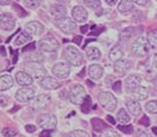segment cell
<instances>
[{
    "label": "cell",
    "instance_id": "6",
    "mask_svg": "<svg viewBox=\"0 0 157 137\" xmlns=\"http://www.w3.org/2000/svg\"><path fill=\"white\" fill-rule=\"evenodd\" d=\"M37 124L41 128H43L44 130H54L57 126V119L55 115L50 114V113H45V114H41L37 117Z\"/></svg>",
    "mask_w": 157,
    "mask_h": 137
},
{
    "label": "cell",
    "instance_id": "25",
    "mask_svg": "<svg viewBox=\"0 0 157 137\" xmlns=\"http://www.w3.org/2000/svg\"><path fill=\"white\" fill-rule=\"evenodd\" d=\"M134 4L133 1H129V0H122V1H120V4L118 6V9L121 13H128V12L133 11V8H134Z\"/></svg>",
    "mask_w": 157,
    "mask_h": 137
},
{
    "label": "cell",
    "instance_id": "50",
    "mask_svg": "<svg viewBox=\"0 0 157 137\" xmlns=\"http://www.w3.org/2000/svg\"><path fill=\"white\" fill-rule=\"evenodd\" d=\"M73 42H75L76 44H80V43H82V37H80V36H76V37L73 39Z\"/></svg>",
    "mask_w": 157,
    "mask_h": 137
},
{
    "label": "cell",
    "instance_id": "16",
    "mask_svg": "<svg viewBox=\"0 0 157 137\" xmlns=\"http://www.w3.org/2000/svg\"><path fill=\"white\" fill-rule=\"evenodd\" d=\"M41 87H43L45 90H57L58 87H61V83L56 79V78H52V77H45L41 80L40 83Z\"/></svg>",
    "mask_w": 157,
    "mask_h": 137
},
{
    "label": "cell",
    "instance_id": "18",
    "mask_svg": "<svg viewBox=\"0 0 157 137\" xmlns=\"http://www.w3.org/2000/svg\"><path fill=\"white\" fill-rule=\"evenodd\" d=\"M50 13L54 17H56V20H59V19H63L65 17V13H67V7L59 5V4H55V5L51 6L50 8Z\"/></svg>",
    "mask_w": 157,
    "mask_h": 137
},
{
    "label": "cell",
    "instance_id": "39",
    "mask_svg": "<svg viewBox=\"0 0 157 137\" xmlns=\"http://www.w3.org/2000/svg\"><path fill=\"white\" fill-rule=\"evenodd\" d=\"M99 137H120V135L113 129H107V130L101 132Z\"/></svg>",
    "mask_w": 157,
    "mask_h": 137
},
{
    "label": "cell",
    "instance_id": "23",
    "mask_svg": "<svg viewBox=\"0 0 157 137\" xmlns=\"http://www.w3.org/2000/svg\"><path fill=\"white\" fill-rule=\"evenodd\" d=\"M127 108L128 110L132 113L133 115H140L142 113V108H141V105L139 103V101L136 100H132V101H128L127 102Z\"/></svg>",
    "mask_w": 157,
    "mask_h": 137
},
{
    "label": "cell",
    "instance_id": "36",
    "mask_svg": "<svg viewBox=\"0 0 157 137\" xmlns=\"http://www.w3.org/2000/svg\"><path fill=\"white\" fill-rule=\"evenodd\" d=\"M1 134L4 137H14L17 135V131L15 129H12V128H4Z\"/></svg>",
    "mask_w": 157,
    "mask_h": 137
},
{
    "label": "cell",
    "instance_id": "29",
    "mask_svg": "<svg viewBox=\"0 0 157 137\" xmlns=\"http://www.w3.org/2000/svg\"><path fill=\"white\" fill-rule=\"evenodd\" d=\"M30 40H32V37H30L26 31H22V33L19 34V36H17V40H15V46H23V44L28 43Z\"/></svg>",
    "mask_w": 157,
    "mask_h": 137
},
{
    "label": "cell",
    "instance_id": "57",
    "mask_svg": "<svg viewBox=\"0 0 157 137\" xmlns=\"http://www.w3.org/2000/svg\"><path fill=\"white\" fill-rule=\"evenodd\" d=\"M152 132H154V134H157V127H152Z\"/></svg>",
    "mask_w": 157,
    "mask_h": 137
},
{
    "label": "cell",
    "instance_id": "47",
    "mask_svg": "<svg viewBox=\"0 0 157 137\" xmlns=\"http://www.w3.org/2000/svg\"><path fill=\"white\" fill-rule=\"evenodd\" d=\"M40 137H51V134L49 130H43L40 132Z\"/></svg>",
    "mask_w": 157,
    "mask_h": 137
},
{
    "label": "cell",
    "instance_id": "19",
    "mask_svg": "<svg viewBox=\"0 0 157 137\" xmlns=\"http://www.w3.org/2000/svg\"><path fill=\"white\" fill-rule=\"evenodd\" d=\"M109 59L114 62V63H117L118 61H120L122 56H124V49H122V46H120V44H117V46H114L112 48V50L109 51Z\"/></svg>",
    "mask_w": 157,
    "mask_h": 137
},
{
    "label": "cell",
    "instance_id": "14",
    "mask_svg": "<svg viewBox=\"0 0 157 137\" xmlns=\"http://www.w3.org/2000/svg\"><path fill=\"white\" fill-rule=\"evenodd\" d=\"M126 84V88L128 92H134L136 91L139 87H140L141 84V77L136 76V74H133V76H129L128 78L124 81Z\"/></svg>",
    "mask_w": 157,
    "mask_h": 137
},
{
    "label": "cell",
    "instance_id": "51",
    "mask_svg": "<svg viewBox=\"0 0 157 137\" xmlns=\"http://www.w3.org/2000/svg\"><path fill=\"white\" fill-rule=\"evenodd\" d=\"M106 120L108 121V122H109L111 124H115V120L113 119V117H112V116H111V115H108V116H107V117H106Z\"/></svg>",
    "mask_w": 157,
    "mask_h": 137
},
{
    "label": "cell",
    "instance_id": "35",
    "mask_svg": "<svg viewBox=\"0 0 157 137\" xmlns=\"http://www.w3.org/2000/svg\"><path fill=\"white\" fill-rule=\"evenodd\" d=\"M23 4H25L26 7H28V8H30V9H35V8L40 7L41 1H37V0H25Z\"/></svg>",
    "mask_w": 157,
    "mask_h": 137
},
{
    "label": "cell",
    "instance_id": "52",
    "mask_svg": "<svg viewBox=\"0 0 157 137\" xmlns=\"http://www.w3.org/2000/svg\"><path fill=\"white\" fill-rule=\"evenodd\" d=\"M115 2H117L115 0H113V1H111V0H106V4H108L109 6H113L114 4H115Z\"/></svg>",
    "mask_w": 157,
    "mask_h": 137
},
{
    "label": "cell",
    "instance_id": "49",
    "mask_svg": "<svg viewBox=\"0 0 157 137\" xmlns=\"http://www.w3.org/2000/svg\"><path fill=\"white\" fill-rule=\"evenodd\" d=\"M89 28H90V27H89V24H85V26H82V27H80V31H82L83 34H86V33L89 31Z\"/></svg>",
    "mask_w": 157,
    "mask_h": 137
},
{
    "label": "cell",
    "instance_id": "37",
    "mask_svg": "<svg viewBox=\"0 0 157 137\" xmlns=\"http://www.w3.org/2000/svg\"><path fill=\"white\" fill-rule=\"evenodd\" d=\"M67 137H90V135L85 130H75V131L70 132Z\"/></svg>",
    "mask_w": 157,
    "mask_h": 137
},
{
    "label": "cell",
    "instance_id": "11",
    "mask_svg": "<svg viewBox=\"0 0 157 137\" xmlns=\"http://www.w3.org/2000/svg\"><path fill=\"white\" fill-rule=\"evenodd\" d=\"M52 73L57 78H67L70 73V66L67 63H57L52 66Z\"/></svg>",
    "mask_w": 157,
    "mask_h": 137
},
{
    "label": "cell",
    "instance_id": "42",
    "mask_svg": "<svg viewBox=\"0 0 157 137\" xmlns=\"http://www.w3.org/2000/svg\"><path fill=\"white\" fill-rule=\"evenodd\" d=\"M14 9L17 12L19 17H26V15H27V13L23 11L22 8H21V7H20L19 5H17V4H14Z\"/></svg>",
    "mask_w": 157,
    "mask_h": 137
},
{
    "label": "cell",
    "instance_id": "46",
    "mask_svg": "<svg viewBox=\"0 0 157 137\" xmlns=\"http://www.w3.org/2000/svg\"><path fill=\"white\" fill-rule=\"evenodd\" d=\"M35 130H36V127L35 126H32V124H27V126H26V131L35 132Z\"/></svg>",
    "mask_w": 157,
    "mask_h": 137
},
{
    "label": "cell",
    "instance_id": "45",
    "mask_svg": "<svg viewBox=\"0 0 157 137\" xmlns=\"http://www.w3.org/2000/svg\"><path fill=\"white\" fill-rule=\"evenodd\" d=\"M35 46H36V43H35V42H32L30 44H28L27 46L23 48V51H30V50H34Z\"/></svg>",
    "mask_w": 157,
    "mask_h": 137
},
{
    "label": "cell",
    "instance_id": "41",
    "mask_svg": "<svg viewBox=\"0 0 157 137\" xmlns=\"http://www.w3.org/2000/svg\"><path fill=\"white\" fill-rule=\"evenodd\" d=\"M139 124H140V126H144V127L150 126V119H149L147 115H143V116L141 117V120L139 121Z\"/></svg>",
    "mask_w": 157,
    "mask_h": 137
},
{
    "label": "cell",
    "instance_id": "48",
    "mask_svg": "<svg viewBox=\"0 0 157 137\" xmlns=\"http://www.w3.org/2000/svg\"><path fill=\"white\" fill-rule=\"evenodd\" d=\"M135 4H137V5H140V6H146L147 4H149V1H148V0H142V1H141V0H136Z\"/></svg>",
    "mask_w": 157,
    "mask_h": 137
},
{
    "label": "cell",
    "instance_id": "28",
    "mask_svg": "<svg viewBox=\"0 0 157 137\" xmlns=\"http://www.w3.org/2000/svg\"><path fill=\"white\" fill-rule=\"evenodd\" d=\"M91 123H92V128H93V130L95 132H102L104 131V128H105V123H104V121L100 120V119H98V117H94V119H92L91 120Z\"/></svg>",
    "mask_w": 157,
    "mask_h": 137
},
{
    "label": "cell",
    "instance_id": "13",
    "mask_svg": "<svg viewBox=\"0 0 157 137\" xmlns=\"http://www.w3.org/2000/svg\"><path fill=\"white\" fill-rule=\"evenodd\" d=\"M51 98L50 95L48 94H41L37 98H35L32 102V108L33 109H41V108H44L45 106L48 103L50 102Z\"/></svg>",
    "mask_w": 157,
    "mask_h": 137
},
{
    "label": "cell",
    "instance_id": "22",
    "mask_svg": "<svg viewBox=\"0 0 157 137\" xmlns=\"http://www.w3.org/2000/svg\"><path fill=\"white\" fill-rule=\"evenodd\" d=\"M14 84V80L11 74H2L1 76V80H0V90L4 92L10 90Z\"/></svg>",
    "mask_w": 157,
    "mask_h": 137
},
{
    "label": "cell",
    "instance_id": "2",
    "mask_svg": "<svg viewBox=\"0 0 157 137\" xmlns=\"http://www.w3.org/2000/svg\"><path fill=\"white\" fill-rule=\"evenodd\" d=\"M64 58L67 59V62L72 66H80L84 63V57L83 54L79 51L76 46H67L65 51H64Z\"/></svg>",
    "mask_w": 157,
    "mask_h": 137
},
{
    "label": "cell",
    "instance_id": "24",
    "mask_svg": "<svg viewBox=\"0 0 157 137\" xmlns=\"http://www.w3.org/2000/svg\"><path fill=\"white\" fill-rule=\"evenodd\" d=\"M147 68L152 74H157V54H154L147 62Z\"/></svg>",
    "mask_w": 157,
    "mask_h": 137
},
{
    "label": "cell",
    "instance_id": "10",
    "mask_svg": "<svg viewBox=\"0 0 157 137\" xmlns=\"http://www.w3.org/2000/svg\"><path fill=\"white\" fill-rule=\"evenodd\" d=\"M25 31H26L30 37H33V36H39V35H41L44 31V27H43L42 23L37 22V21H32V22H29L26 24Z\"/></svg>",
    "mask_w": 157,
    "mask_h": 137
},
{
    "label": "cell",
    "instance_id": "15",
    "mask_svg": "<svg viewBox=\"0 0 157 137\" xmlns=\"http://www.w3.org/2000/svg\"><path fill=\"white\" fill-rule=\"evenodd\" d=\"M0 24H1V28L2 29L12 30L15 27V19L11 17L10 14L4 13V14H1V17H0Z\"/></svg>",
    "mask_w": 157,
    "mask_h": 137
},
{
    "label": "cell",
    "instance_id": "31",
    "mask_svg": "<svg viewBox=\"0 0 157 137\" xmlns=\"http://www.w3.org/2000/svg\"><path fill=\"white\" fill-rule=\"evenodd\" d=\"M117 119L120 123H128L129 121H130V115H128V113L124 110V109H120L118 112V115H117Z\"/></svg>",
    "mask_w": 157,
    "mask_h": 137
},
{
    "label": "cell",
    "instance_id": "34",
    "mask_svg": "<svg viewBox=\"0 0 157 137\" xmlns=\"http://www.w3.org/2000/svg\"><path fill=\"white\" fill-rule=\"evenodd\" d=\"M146 110L150 114H157V100H154V101L147 103Z\"/></svg>",
    "mask_w": 157,
    "mask_h": 137
},
{
    "label": "cell",
    "instance_id": "1",
    "mask_svg": "<svg viewBox=\"0 0 157 137\" xmlns=\"http://www.w3.org/2000/svg\"><path fill=\"white\" fill-rule=\"evenodd\" d=\"M149 46H149L148 40H147L146 37L139 36V37L132 43L130 50H132L134 56H136V57H139V58H143L149 54Z\"/></svg>",
    "mask_w": 157,
    "mask_h": 137
},
{
    "label": "cell",
    "instance_id": "32",
    "mask_svg": "<svg viewBox=\"0 0 157 137\" xmlns=\"http://www.w3.org/2000/svg\"><path fill=\"white\" fill-rule=\"evenodd\" d=\"M135 30H136V28H134V27H129V28H126L124 31L120 34V37H121L122 40H124V41L130 40V39H132V37H133V36L135 35V33H136Z\"/></svg>",
    "mask_w": 157,
    "mask_h": 137
},
{
    "label": "cell",
    "instance_id": "17",
    "mask_svg": "<svg viewBox=\"0 0 157 137\" xmlns=\"http://www.w3.org/2000/svg\"><path fill=\"white\" fill-rule=\"evenodd\" d=\"M15 79H17V84L21 86H29L33 84L34 79L29 76V74H27L25 71H20V72H17V74H15Z\"/></svg>",
    "mask_w": 157,
    "mask_h": 137
},
{
    "label": "cell",
    "instance_id": "56",
    "mask_svg": "<svg viewBox=\"0 0 157 137\" xmlns=\"http://www.w3.org/2000/svg\"><path fill=\"white\" fill-rule=\"evenodd\" d=\"M84 74H85V70H83V71L79 73V77H80V78H83V77H84Z\"/></svg>",
    "mask_w": 157,
    "mask_h": 137
},
{
    "label": "cell",
    "instance_id": "54",
    "mask_svg": "<svg viewBox=\"0 0 157 137\" xmlns=\"http://www.w3.org/2000/svg\"><path fill=\"white\" fill-rule=\"evenodd\" d=\"M86 84H87L89 86H91V87H94V84H93L92 81H90V80H87V81H86Z\"/></svg>",
    "mask_w": 157,
    "mask_h": 137
},
{
    "label": "cell",
    "instance_id": "8",
    "mask_svg": "<svg viewBox=\"0 0 157 137\" xmlns=\"http://www.w3.org/2000/svg\"><path fill=\"white\" fill-rule=\"evenodd\" d=\"M56 26L64 34L70 35L72 34L76 29V21H73L70 17H63V19L56 20Z\"/></svg>",
    "mask_w": 157,
    "mask_h": 137
},
{
    "label": "cell",
    "instance_id": "7",
    "mask_svg": "<svg viewBox=\"0 0 157 137\" xmlns=\"http://www.w3.org/2000/svg\"><path fill=\"white\" fill-rule=\"evenodd\" d=\"M59 46V43L55 36H52L51 34H48L45 37H43L42 40L39 42V48L41 50L47 52H54L56 51Z\"/></svg>",
    "mask_w": 157,
    "mask_h": 137
},
{
    "label": "cell",
    "instance_id": "55",
    "mask_svg": "<svg viewBox=\"0 0 157 137\" xmlns=\"http://www.w3.org/2000/svg\"><path fill=\"white\" fill-rule=\"evenodd\" d=\"M19 108H20V106H17V107H14V108L11 110V113H14V112H15V110H17Z\"/></svg>",
    "mask_w": 157,
    "mask_h": 137
},
{
    "label": "cell",
    "instance_id": "3",
    "mask_svg": "<svg viewBox=\"0 0 157 137\" xmlns=\"http://www.w3.org/2000/svg\"><path fill=\"white\" fill-rule=\"evenodd\" d=\"M25 72L27 74H29L33 79H40V78H45L47 74V70L44 68V66L39 62H27L25 64Z\"/></svg>",
    "mask_w": 157,
    "mask_h": 137
},
{
    "label": "cell",
    "instance_id": "5",
    "mask_svg": "<svg viewBox=\"0 0 157 137\" xmlns=\"http://www.w3.org/2000/svg\"><path fill=\"white\" fill-rule=\"evenodd\" d=\"M98 100L101 103V106L106 109V110H108V112H113L114 109L117 108L118 100L109 92H101V93H99Z\"/></svg>",
    "mask_w": 157,
    "mask_h": 137
},
{
    "label": "cell",
    "instance_id": "40",
    "mask_svg": "<svg viewBox=\"0 0 157 137\" xmlns=\"http://www.w3.org/2000/svg\"><path fill=\"white\" fill-rule=\"evenodd\" d=\"M85 6H87V7H90V8H98V7H100V1L99 0H86L84 1Z\"/></svg>",
    "mask_w": 157,
    "mask_h": 137
},
{
    "label": "cell",
    "instance_id": "9",
    "mask_svg": "<svg viewBox=\"0 0 157 137\" xmlns=\"http://www.w3.org/2000/svg\"><path fill=\"white\" fill-rule=\"evenodd\" d=\"M34 97H35V92L29 87H22L17 90L15 93V99L20 102H28L30 100H33Z\"/></svg>",
    "mask_w": 157,
    "mask_h": 137
},
{
    "label": "cell",
    "instance_id": "20",
    "mask_svg": "<svg viewBox=\"0 0 157 137\" xmlns=\"http://www.w3.org/2000/svg\"><path fill=\"white\" fill-rule=\"evenodd\" d=\"M129 66H130V62H129L128 59H120L117 63H114V70H115V72L120 74L126 73L129 70Z\"/></svg>",
    "mask_w": 157,
    "mask_h": 137
},
{
    "label": "cell",
    "instance_id": "38",
    "mask_svg": "<svg viewBox=\"0 0 157 137\" xmlns=\"http://www.w3.org/2000/svg\"><path fill=\"white\" fill-rule=\"evenodd\" d=\"M118 129L120 130V131L124 132V134H126V135H130V134L133 132V130H134V128H133V126H132V124H124V126H118Z\"/></svg>",
    "mask_w": 157,
    "mask_h": 137
},
{
    "label": "cell",
    "instance_id": "58",
    "mask_svg": "<svg viewBox=\"0 0 157 137\" xmlns=\"http://www.w3.org/2000/svg\"><path fill=\"white\" fill-rule=\"evenodd\" d=\"M1 50H2V56H6V52H5V48H4V46H2V48H1Z\"/></svg>",
    "mask_w": 157,
    "mask_h": 137
},
{
    "label": "cell",
    "instance_id": "44",
    "mask_svg": "<svg viewBox=\"0 0 157 137\" xmlns=\"http://www.w3.org/2000/svg\"><path fill=\"white\" fill-rule=\"evenodd\" d=\"M113 90L117 92V93H121V81L118 80V81H115L114 83V85H113Z\"/></svg>",
    "mask_w": 157,
    "mask_h": 137
},
{
    "label": "cell",
    "instance_id": "12",
    "mask_svg": "<svg viewBox=\"0 0 157 137\" xmlns=\"http://www.w3.org/2000/svg\"><path fill=\"white\" fill-rule=\"evenodd\" d=\"M72 17L77 22H86L87 20V12L83 6H76L72 8Z\"/></svg>",
    "mask_w": 157,
    "mask_h": 137
},
{
    "label": "cell",
    "instance_id": "33",
    "mask_svg": "<svg viewBox=\"0 0 157 137\" xmlns=\"http://www.w3.org/2000/svg\"><path fill=\"white\" fill-rule=\"evenodd\" d=\"M80 108H82V112L85 113V114L90 113L91 108H93V107H92V99H91L90 95H86L84 102L82 103V106H80Z\"/></svg>",
    "mask_w": 157,
    "mask_h": 137
},
{
    "label": "cell",
    "instance_id": "21",
    "mask_svg": "<svg viewBox=\"0 0 157 137\" xmlns=\"http://www.w3.org/2000/svg\"><path fill=\"white\" fill-rule=\"evenodd\" d=\"M89 74L93 80L100 79L104 74V68H101L100 65L98 64H92L90 68H89Z\"/></svg>",
    "mask_w": 157,
    "mask_h": 137
},
{
    "label": "cell",
    "instance_id": "43",
    "mask_svg": "<svg viewBox=\"0 0 157 137\" xmlns=\"http://www.w3.org/2000/svg\"><path fill=\"white\" fill-rule=\"evenodd\" d=\"M137 137H151V135L144 129H139L137 130Z\"/></svg>",
    "mask_w": 157,
    "mask_h": 137
},
{
    "label": "cell",
    "instance_id": "4",
    "mask_svg": "<svg viewBox=\"0 0 157 137\" xmlns=\"http://www.w3.org/2000/svg\"><path fill=\"white\" fill-rule=\"evenodd\" d=\"M85 98H86V93H85L84 86L80 84H75L71 86L69 99L73 105H82L84 102Z\"/></svg>",
    "mask_w": 157,
    "mask_h": 137
},
{
    "label": "cell",
    "instance_id": "30",
    "mask_svg": "<svg viewBox=\"0 0 157 137\" xmlns=\"http://www.w3.org/2000/svg\"><path fill=\"white\" fill-rule=\"evenodd\" d=\"M148 43L150 48L157 49V29H154L151 31H149L148 34Z\"/></svg>",
    "mask_w": 157,
    "mask_h": 137
},
{
    "label": "cell",
    "instance_id": "27",
    "mask_svg": "<svg viewBox=\"0 0 157 137\" xmlns=\"http://www.w3.org/2000/svg\"><path fill=\"white\" fill-rule=\"evenodd\" d=\"M133 94H134L135 99H137V100H146L147 98H148V90H147L144 86H140L136 91L133 92Z\"/></svg>",
    "mask_w": 157,
    "mask_h": 137
},
{
    "label": "cell",
    "instance_id": "53",
    "mask_svg": "<svg viewBox=\"0 0 157 137\" xmlns=\"http://www.w3.org/2000/svg\"><path fill=\"white\" fill-rule=\"evenodd\" d=\"M0 4H1V5H8V4H11V1H5V0H2V1H1V2H0Z\"/></svg>",
    "mask_w": 157,
    "mask_h": 137
},
{
    "label": "cell",
    "instance_id": "26",
    "mask_svg": "<svg viewBox=\"0 0 157 137\" xmlns=\"http://www.w3.org/2000/svg\"><path fill=\"white\" fill-rule=\"evenodd\" d=\"M86 56H87V58H89L90 61H98V59L100 58L101 54L98 48L90 46V48L86 49Z\"/></svg>",
    "mask_w": 157,
    "mask_h": 137
}]
</instances>
